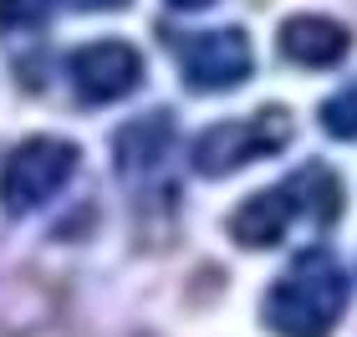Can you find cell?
<instances>
[{"instance_id":"6da1fadb","label":"cell","mask_w":357,"mask_h":337,"mask_svg":"<svg viewBox=\"0 0 357 337\" xmlns=\"http://www.w3.org/2000/svg\"><path fill=\"white\" fill-rule=\"evenodd\" d=\"M347 297V271L327 250H301L266 292V327L275 337H332Z\"/></svg>"},{"instance_id":"7a4b0ae2","label":"cell","mask_w":357,"mask_h":337,"mask_svg":"<svg viewBox=\"0 0 357 337\" xmlns=\"http://www.w3.org/2000/svg\"><path fill=\"white\" fill-rule=\"evenodd\" d=\"M291 143V118L286 107H261L250 112V118H225L215 128H204L199 138H194V169L204 174V179H225V174L245 169L250 158H266V153H281Z\"/></svg>"},{"instance_id":"3957f363","label":"cell","mask_w":357,"mask_h":337,"mask_svg":"<svg viewBox=\"0 0 357 337\" xmlns=\"http://www.w3.org/2000/svg\"><path fill=\"white\" fill-rule=\"evenodd\" d=\"M77 143L67 138H26L15 143L10 158L0 164V204L6 215H31L41 210L52 195L67 189V179L77 174Z\"/></svg>"},{"instance_id":"277c9868","label":"cell","mask_w":357,"mask_h":337,"mask_svg":"<svg viewBox=\"0 0 357 337\" xmlns=\"http://www.w3.org/2000/svg\"><path fill=\"white\" fill-rule=\"evenodd\" d=\"M250 67H255V52L240 26L194 31V36L178 41V72L194 92H230L250 77Z\"/></svg>"},{"instance_id":"5b68a950","label":"cell","mask_w":357,"mask_h":337,"mask_svg":"<svg viewBox=\"0 0 357 337\" xmlns=\"http://www.w3.org/2000/svg\"><path fill=\"white\" fill-rule=\"evenodd\" d=\"M67 72H72L77 98L97 107V103L128 98V92L143 82V57L128 41H92V46H77L72 52Z\"/></svg>"},{"instance_id":"8992f818","label":"cell","mask_w":357,"mask_h":337,"mask_svg":"<svg viewBox=\"0 0 357 337\" xmlns=\"http://www.w3.org/2000/svg\"><path fill=\"white\" fill-rule=\"evenodd\" d=\"M296 215H301V195H296V184L286 179V184L266 189V195H250L245 204H240V210L230 215V235L245 250H271Z\"/></svg>"},{"instance_id":"52a82bcc","label":"cell","mask_w":357,"mask_h":337,"mask_svg":"<svg viewBox=\"0 0 357 337\" xmlns=\"http://www.w3.org/2000/svg\"><path fill=\"white\" fill-rule=\"evenodd\" d=\"M352 52V36L332 15H291L281 26V57L296 67H337Z\"/></svg>"},{"instance_id":"ba28073f","label":"cell","mask_w":357,"mask_h":337,"mask_svg":"<svg viewBox=\"0 0 357 337\" xmlns=\"http://www.w3.org/2000/svg\"><path fill=\"white\" fill-rule=\"evenodd\" d=\"M169 153H174V123L164 112H149V118L128 123L118 133V174L123 179H149V174L164 169Z\"/></svg>"},{"instance_id":"9c48e42d","label":"cell","mask_w":357,"mask_h":337,"mask_svg":"<svg viewBox=\"0 0 357 337\" xmlns=\"http://www.w3.org/2000/svg\"><path fill=\"white\" fill-rule=\"evenodd\" d=\"M321 128H327L332 138H357V82L321 103Z\"/></svg>"},{"instance_id":"30bf717a","label":"cell","mask_w":357,"mask_h":337,"mask_svg":"<svg viewBox=\"0 0 357 337\" xmlns=\"http://www.w3.org/2000/svg\"><path fill=\"white\" fill-rule=\"evenodd\" d=\"M52 0H0V31H26V26H41Z\"/></svg>"},{"instance_id":"8fae6325","label":"cell","mask_w":357,"mask_h":337,"mask_svg":"<svg viewBox=\"0 0 357 337\" xmlns=\"http://www.w3.org/2000/svg\"><path fill=\"white\" fill-rule=\"evenodd\" d=\"M72 10H123L128 0H67Z\"/></svg>"},{"instance_id":"7c38bea8","label":"cell","mask_w":357,"mask_h":337,"mask_svg":"<svg viewBox=\"0 0 357 337\" xmlns=\"http://www.w3.org/2000/svg\"><path fill=\"white\" fill-rule=\"evenodd\" d=\"M174 10H204V6H215V0H169Z\"/></svg>"}]
</instances>
